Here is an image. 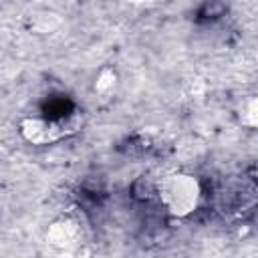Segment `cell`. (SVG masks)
<instances>
[{"mask_svg":"<svg viewBox=\"0 0 258 258\" xmlns=\"http://www.w3.org/2000/svg\"><path fill=\"white\" fill-rule=\"evenodd\" d=\"M83 127V113L73 109L62 117H24L18 123V131L24 141L32 145H52L79 133Z\"/></svg>","mask_w":258,"mask_h":258,"instance_id":"1","label":"cell"},{"mask_svg":"<svg viewBox=\"0 0 258 258\" xmlns=\"http://www.w3.org/2000/svg\"><path fill=\"white\" fill-rule=\"evenodd\" d=\"M202 200V185L191 173L175 171L159 179V202L177 218L194 214Z\"/></svg>","mask_w":258,"mask_h":258,"instance_id":"2","label":"cell"},{"mask_svg":"<svg viewBox=\"0 0 258 258\" xmlns=\"http://www.w3.org/2000/svg\"><path fill=\"white\" fill-rule=\"evenodd\" d=\"M83 240H85V230L81 220L75 216H60L46 230V244L52 250H60V252L83 250L85 248Z\"/></svg>","mask_w":258,"mask_h":258,"instance_id":"3","label":"cell"},{"mask_svg":"<svg viewBox=\"0 0 258 258\" xmlns=\"http://www.w3.org/2000/svg\"><path fill=\"white\" fill-rule=\"evenodd\" d=\"M133 191H135V198L145 200V202H149L153 198L159 200V179H151V175H141L135 181Z\"/></svg>","mask_w":258,"mask_h":258,"instance_id":"4","label":"cell"},{"mask_svg":"<svg viewBox=\"0 0 258 258\" xmlns=\"http://www.w3.org/2000/svg\"><path fill=\"white\" fill-rule=\"evenodd\" d=\"M242 121L250 127H256L258 125V97L250 99L246 105H244V111H242Z\"/></svg>","mask_w":258,"mask_h":258,"instance_id":"5","label":"cell"},{"mask_svg":"<svg viewBox=\"0 0 258 258\" xmlns=\"http://www.w3.org/2000/svg\"><path fill=\"white\" fill-rule=\"evenodd\" d=\"M85 256V248L83 250H75V252H60V250H54L50 256L46 258H83Z\"/></svg>","mask_w":258,"mask_h":258,"instance_id":"6","label":"cell"}]
</instances>
